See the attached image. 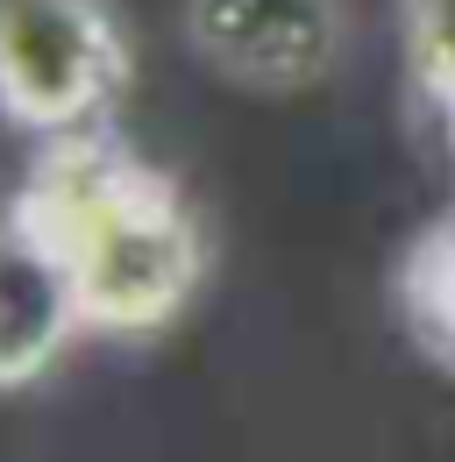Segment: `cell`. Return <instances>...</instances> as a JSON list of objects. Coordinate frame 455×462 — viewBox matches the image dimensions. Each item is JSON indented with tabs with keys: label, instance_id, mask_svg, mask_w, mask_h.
I'll list each match as a JSON object with an SVG mask.
<instances>
[{
	"label": "cell",
	"instance_id": "6da1fadb",
	"mask_svg": "<svg viewBox=\"0 0 455 462\" xmlns=\"http://www.w3.org/2000/svg\"><path fill=\"white\" fill-rule=\"evenodd\" d=\"M7 207L64 263L93 335H164L207 285V228L185 185L114 128L36 143Z\"/></svg>",
	"mask_w": 455,
	"mask_h": 462
},
{
	"label": "cell",
	"instance_id": "7a4b0ae2",
	"mask_svg": "<svg viewBox=\"0 0 455 462\" xmlns=\"http://www.w3.org/2000/svg\"><path fill=\"white\" fill-rule=\"evenodd\" d=\"M135 43L114 0H0V115L36 143L107 128Z\"/></svg>",
	"mask_w": 455,
	"mask_h": 462
},
{
	"label": "cell",
	"instance_id": "3957f363",
	"mask_svg": "<svg viewBox=\"0 0 455 462\" xmlns=\"http://www.w3.org/2000/svg\"><path fill=\"white\" fill-rule=\"evenodd\" d=\"M200 64L249 93H306L341 64L348 0H185Z\"/></svg>",
	"mask_w": 455,
	"mask_h": 462
},
{
	"label": "cell",
	"instance_id": "277c9868",
	"mask_svg": "<svg viewBox=\"0 0 455 462\" xmlns=\"http://www.w3.org/2000/svg\"><path fill=\"white\" fill-rule=\"evenodd\" d=\"M79 335L93 328L64 263L14 221V207H0V392L51 377Z\"/></svg>",
	"mask_w": 455,
	"mask_h": 462
},
{
	"label": "cell",
	"instance_id": "5b68a950",
	"mask_svg": "<svg viewBox=\"0 0 455 462\" xmlns=\"http://www.w3.org/2000/svg\"><path fill=\"white\" fill-rule=\"evenodd\" d=\"M398 29H405V64L420 71V86L455 107V0H398Z\"/></svg>",
	"mask_w": 455,
	"mask_h": 462
}]
</instances>
